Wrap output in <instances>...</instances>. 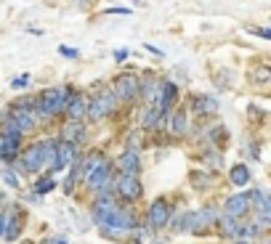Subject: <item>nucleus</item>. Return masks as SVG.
I'll list each match as a JSON object with an SVG mask.
<instances>
[{
	"label": "nucleus",
	"mask_w": 271,
	"mask_h": 244,
	"mask_svg": "<svg viewBox=\"0 0 271 244\" xmlns=\"http://www.w3.org/2000/svg\"><path fill=\"white\" fill-rule=\"evenodd\" d=\"M115 59H117V61H125V59H128V51H125V48H123V51H115Z\"/></svg>",
	"instance_id": "31"
},
{
	"label": "nucleus",
	"mask_w": 271,
	"mask_h": 244,
	"mask_svg": "<svg viewBox=\"0 0 271 244\" xmlns=\"http://www.w3.org/2000/svg\"><path fill=\"white\" fill-rule=\"evenodd\" d=\"M82 133H85V130H82V125H80L77 119H69L67 125L61 128V138H64V141H69V144L80 141V138H82Z\"/></svg>",
	"instance_id": "15"
},
{
	"label": "nucleus",
	"mask_w": 271,
	"mask_h": 244,
	"mask_svg": "<svg viewBox=\"0 0 271 244\" xmlns=\"http://www.w3.org/2000/svg\"><path fill=\"white\" fill-rule=\"evenodd\" d=\"M117 167H120V173H125V175H136L138 170H141V162H138V154L136 152H123L117 159Z\"/></svg>",
	"instance_id": "11"
},
{
	"label": "nucleus",
	"mask_w": 271,
	"mask_h": 244,
	"mask_svg": "<svg viewBox=\"0 0 271 244\" xmlns=\"http://www.w3.org/2000/svg\"><path fill=\"white\" fill-rule=\"evenodd\" d=\"M43 149V162L45 167H51L53 170V162H56V141H45V144H40Z\"/></svg>",
	"instance_id": "20"
},
{
	"label": "nucleus",
	"mask_w": 271,
	"mask_h": 244,
	"mask_svg": "<svg viewBox=\"0 0 271 244\" xmlns=\"http://www.w3.org/2000/svg\"><path fill=\"white\" fill-rule=\"evenodd\" d=\"M253 80L258 82V85H266V82L271 80V69H268V67H258L255 74H253Z\"/></svg>",
	"instance_id": "23"
},
{
	"label": "nucleus",
	"mask_w": 271,
	"mask_h": 244,
	"mask_svg": "<svg viewBox=\"0 0 271 244\" xmlns=\"http://www.w3.org/2000/svg\"><path fill=\"white\" fill-rule=\"evenodd\" d=\"M22 167L27 173H40L43 167H45V162H43V149H40V144H32L27 152L22 154Z\"/></svg>",
	"instance_id": "4"
},
{
	"label": "nucleus",
	"mask_w": 271,
	"mask_h": 244,
	"mask_svg": "<svg viewBox=\"0 0 271 244\" xmlns=\"http://www.w3.org/2000/svg\"><path fill=\"white\" fill-rule=\"evenodd\" d=\"M157 244H165V241H157Z\"/></svg>",
	"instance_id": "36"
},
{
	"label": "nucleus",
	"mask_w": 271,
	"mask_h": 244,
	"mask_svg": "<svg viewBox=\"0 0 271 244\" xmlns=\"http://www.w3.org/2000/svg\"><path fill=\"white\" fill-rule=\"evenodd\" d=\"M53 181H51V178H43V181L40 183H35V194H48V191H53Z\"/></svg>",
	"instance_id": "24"
},
{
	"label": "nucleus",
	"mask_w": 271,
	"mask_h": 244,
	"mask_svg": "<svg viewBox=\"0 0 271 244\" xmlns=\"http://www.w3.org/2000/svg\"><path fill=\"white\" fill-rule=\"evenodd\" d=\"M218 109V101L216 98H208V96H197L192 101V111L194 114H208V111H216Z\"/></svg>",
	"instance_id": "14"
},
{
	"label": "nucleus",
	"mask_w": 271,
	"mask_h": 244,
	"mask_svg": "<svg viewBox=\"0 0 271 244\" xmlns=\"http://www.w3.org/2000/svg\"><path fill=\"white\" fill-rule=\"evenodd\" d=\"M88 186H91L93 191L107 189V186H109V165L99 162L96 167H93V170H91V181H88Z\"/></svg>",
	"instance_id": "9"
},
{
	"label": "nucleus",
	"mask_w": 271,
	"mask_h": 244,
	"mask_svg": "<svg viewBox=\"0 0 271 244\" xmlns=\"http://www.w3.org/2000/svg\"><path fill=\"white\" fill-rule=\"evenodd\" d=\"M101 159H104V157H101L99 152H93V154H91V157L85 159V173H91V170H93V167H96V165L101 162Z\"/></svg>",
	"instance_id": "26"
},
{
	"label": "nucleus",
	"mask_w": 271,
	"mask_h": 244,
	"mask_svg": "<svg viewBox=\"0 0 271 244\" xmlns=\"http://www.w3.org/2000/svg\"><path fill=\"white\" fill-rule=\"evenodd\" d=\"M67 117H69V119H77V122H80V117H85V101H82L80 96H72V98H69Z\"/></svg>",
	"instance_id": "16"
},
{
	"label": "nucleus",
	"mask_w": 271,
	"mask_h": 244,
	"mask_svg": "<svg viewBox=\"0 0 271 244\" xmlns=\"http://www.w3.org/2000/svg\"><path fill=\"white\" fill-rule=\"evenodd\" d=\"M11 119L16 122V128L22 130V133H30V130L35 128V114L27 106H19L14 114H11Z\"/></svg>",
	"instance_id": "12"
},
{
	"label": "nucleus",
	"mask_w": 271,
	"mask_h": 244,
	"mask_svg": "<svg viewBox=\"0 0 271 244\" xmlns=\"http://www.w3.org/2000/svg\"><path fill=\"white\" fill-rule=\"evenodd\" d=\"M192 178H194V186H197V189H202V186H205V175L202 173H194Z\"/></svg>",
	"instance_id": "30"
},
{
	"label": "nucleus",
	"mask_w": 271,
	"mask_h": 244,
	"mask_svg": "<svg viewBox=\"0 0 271 244\" xmlns=\"http://www.w3.org/2000/svg\"><path fill=\"white\" fill-rule=\"evenodd\" d=\"M112 106H115V93H99V96H93L91 101V106L85 109V114L93 119V122H99V119H104Z\"/></svg>",
	"instance_id": "1"
},
{
	"label": "nucleus",
	"mask_w": 271,
	"mask_h": 244,
	"mask_svg": "<svg viewBox=\"0 0 271 244\" xmlns=\"http://www.w3.org/2000/svg\"><path fill=\"white\" fill-rule=\"evenodd\" d=\"M221 223H223V233H226V236H237L239 226H237V220L231 218V215H226V218H223Z\"/></svg>",
	"instance_id": "22"
},
{
	"label": "nucleus",
	"mask_w": 271,
	"mask_h": 244,
	"mask_svg": "<svg viewBox=\"0 0 271 244\" xmlns=\"http://www.w3.org/2000/svg\"><path fill=\"white\" fill-rule=\"evenodd\" d=\"M186 128H189V122H186V111H175V114H173V133L184 136Z\"/></svg>",
	"instance_id": "21"
},
{
	"label": "nucleus",
	"mask_w": 271,
	"mask_h": 244,
	"mask_svg": "<svg viewBox=\"0 0 271 244\" xmlns=\"http://www.w3.org/2000/svg\"><path fill=\"white\" fill-rule=\"evenodd\" d=\"M59 53H64L67 59H74V56H77V51H74V48H69V45H61V48H59Z\"/></svg>",
	"instance_id": "28"
},
{
	"label": "nucleus",
	"mask_w": 271,
	"mask_h": 244,
	"mask_svg": "<svg viewBox=\"0 0 271 244\" xmlns=\"http://www.w3.org/2000/svg\"><path fill=\"white\" fill-rule=\"evenodd\" d=\"M117 191L125 196V199H130V202H136L138 196L144 194V186H141V181H138L136 175H120L117 178Z\"/></svg>",
	"instance_id": "3"
},
{
	"label": "nucleus",
	"mask_w": 271,
	"mask_h": 244,
	"mask_svg": "<svg viewBox=\"0 0 271 244\" xmlns=\"http://www.w3.org/2000/svg\"><path fill=\"white\" fill-rule=\"evenodd\" d=\"M229 178H231V183H234V186L250 183V170H247V165H234V167H231V173H229Z\"/></svg>",
	"instance_id": "17"
},
{
	"label": "nucleus",
	"mask_w": 271,
	"mask_h": 244,
	"mask_svg": "<svg viewBox=\"0 0 271 244\" xmlns=\"http://www.w3.org/2000/svg\"><path fill=\"white\" fill-rule=\"evenodd\" d=\"M141 90V82H138L136 74H123V77L115 80V96L123 101H133Z\"/></svg>",
	"instance_id": "2"
},
{
	"label": "nucleus",
	"mask_w": 271,
	"mask_h": 244,
	"mask_svg": "<svg viewBox=\"0 0 271 244\" xmlns=\"http://www.w3.org/2000/svg\"><path fill=\"white\" fill-rule=\"evenodd\" d=\"M27 82H30V77L24 74V77H19V80H11V85H14V88H24Z\"/></svg>",
	"instance_id": "29"
},
{
	"label": "nucleus",
	"mask_w": 271,
	"mask_h": 244,
	"mask_svg": "<svg viewBox=\"0 0 271 244\" xmlns=\"http://www.w3.org/2000/svg\"><path fill=\"white\" fill-rule=\"evenodd\" d=\"M43 244H64V239H45Z\"/></svg>",
	"instance_id": "34"
},
{
	"label": "nucleus",
	"mask_w": 271,
	"mask_h": 244,
	"mask_svg": "<svg viewBox=\"0 0 271 244\" xmlns=\"http://www.w3.org/2000/svg\"><path fill=\"white\" fill-rule=\"evenodd\" d=\"M210 223H216V210L213 207H202L200 212H192V231L194 233H202Z\"/></svg>",
	"instance_id": "8"
},
{
	"label": "nucleus",
	"mask_w": 271,
	"mask_h": 244,
	"mask_svg": "<svg viewBox=\"0 0 271 244\" xmlns=\"http://www.w3.org/2000/svg\"><path fill=\"white\" fill-rule=\"evenodd\" d=\"M173 104H175V85H173V82H160V88H157V101H154V106L160 109L162 114H167Z\"/></svg>",
	"instance_id": "6"
},
{
	"label": "nucleus",
	"mask_w": 271,
	"mask_h": 244,
	"mask_svg": "<svg viewBox=\"0 0 271 244\" xmlns=\"http://www.w3.org/2000/svg\"><path fill=\"white\" fill-rule=\"evenodd\" d=\"M160 117H165L160 109H157V106H149L146 111H141V125H144V128H154L157 122H160Z\"/></svg>",
	"instance_id": "19"
},
{
	"label": "nucleus",
	"mask_w": 271,
	"mask_h": 244,
	"mask_svg": "<svg viewBox=\"0 0 271 244\" xmlns=\"http://www.w3.org/2000/svg\"><path fill=\"white\" fill-rule=\"evenodd\" d=\"M107 14H125L128 16L130 11H128V8H107Z\"/></svg>",
	"instance_id": "32"
},
{
	"label": "nucleus",
	"mask_w": 271,
	"mask_h": 244,
	"mask_svg": "<svg viewBox=\"0 0 271 244\" xmlns=\"http://www.w3.org/2000/svg\"><path fill=\"white\" fill-rule=\"evenodd\" d=\"M3 231H6V212L0 215V236H3Z\"/></svg>",
	"instance_id": "33"
},
{
	"label": "nucleus",
	"mask_w": 271,
	"mask_h": 244,
	"mask_svg": "<svg viewBox=\"0 0 271 244\" xmlns=\"http://www.w3.org/2000/svg\"><path fill=\"white\" fill-rule=\"evenodd\" d=\"M3 181H6L8 186H16V189H19V175H16V173H11V170H3Z\"/></svg>",
	"instance_id": "27"
},
{
	"label": "nucleus",
	"mask_w": 271,
	"mask_h": 244,
	"mask_svg": "<svg viewBox=\"0 0 271 244\" xmlns=\"http://www.w3.org/2000/svg\"><path fill=\"white\" fill-rule=\"evenodd\" d=\"M247 207H250V194H237V196H229L226 199V215H231V218L245 215Z\"/></svg>",
	"instance_id": "10"
},
{
	"label": "nucleus",
	"mask_w": 271,
	"mask_h": 244,
	"mask_svg": "<svg viewBox=\"0 0 271 244\" xmlns=\"http://www.w3.org/2000/svg\"><path fill=\"white\" fill-rule=\"evenodd\" d=\"M237 244H250V241H245V239H237Z\"/></svg>",
	"instance_id": "35"
},
{
	"label": "nucleus",
	"mask_w": 271,
	"mask_h": 244,
	"mask_svg": "<svg viewBox=\"0 0 271 244\" xmlns=\"http://www.w3.org/2000/svg\"><path fill=\"white\" fill-rule=\"evenodd\" d=\"M74 159V146L69 141H56V162H53V170H64L67 165H72Z\"/></svg>",
	"instance_id": "7"
},
{
	"label": "nucleus",
	"mask_w": 271,
	"mask_h": 244,
	"mask_svg": "<svg viewBox=\"0 0 271 244\" xmlns=\"http://www.w3.org/2000/svg\"><path fill=\"white\" fill-rule=\"evenodd\" d=\"M175 231H192V212H186L178 218V226H175Z\"/></svg>",
	"instance_id": "25"
},
{
	"label": "nucleus",
	"mask_w": 271,
	"mask_h": 244,
	"mask_svg": "<svg viewBox=\"0 0 271 244\" xmlns=\"http://www.w3.org/2000/svg\"><path fill=\"white\" fill-rule=\"evenodd\" d=\"M6 226H8L6 239L14 241V239L19 236V231H22V223H19V215H16V212H6Z\"/></svg>",
	"instance_id": "18"
},
{
	"label": "nucleus",
	"mask_w": 271,
	"mask_h": 244,
	"mask_svg": "<svg viewBox=\"0 0 271 244\" xmlns=\"http://www.w3.org/2000/svg\"><path fill=\"white\" fill-rule=\"evenodd\" d=\"M167 218H170V204H167L165 199H157L152 202V207H149V226L152 228H162Z\"/></svg>",
	"instance_id": "5"
},
{
	"label": "nucleus",
	"mask_w": 271,
	"mask_h": 244,
	"mask_svg": "<svg viewBox=\"0 0 271 244\" xmlns=\"http://www.w3.org/2000/svg\"><path fill=\"white\" fill-rule=\"evenodd\" d=\"M16 152H19V138H11V136L0 138V159L11 162V159H16Z\"/></svg>",
	"instance_id": "13"
}]
</instances>
